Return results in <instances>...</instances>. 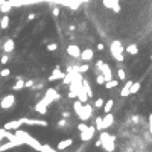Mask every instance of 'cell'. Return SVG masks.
I'll return each instance as SVG.
<instances>
[{"label": "cell", "instance_id": "cell-1", "mask_svg": "<svg viewBox=\"0 0 152 152\" xmlns=\"http://www.w3.org/2000/svg\"><path fill=\"white\" fill-rule=\"evenodd\" d=\"M110 52H111V56L117 61V62H123V61H125V56H123L125 47L122 46L120 41H113L111 46H110Z\"/></svg>", "mask_w": 152, "mask_h": 152}, {"label": "cell", "instance_id": "cell-2", "mask_svg": "<svg viewBox=\"0 0 152 152\" xmlns=\"http://www.w3.org/2000/svg\"><path fill=\"white\" fill-rule=\"evenodd\" d=\"M99 140L102 141V146H103L105 151H108V152H113V151H114V148H116V145H114L116 137H114V136H110L108 132H105V131L102 129L101 136H99Z\"/></svg>", "mask_w": 152, "mask_h": 152}, {"label": "cell", "instance_id": "cell-3", "mask_svg": "<svg viewBox=\"0 0 152 152\" xmlns=\"http://www.w3.org/2000/svg\"><path fill=\"white\" fill-rule=\"evenodd\" d=\"M91 114H93V106L88 105V103H84L81 111H79V114H78V117L81 119L82 122H87L88 119L91 117Z\"/></svg>", "mask_w": 152, "mask_h": 152}, {"label": "cell", "instance_id": "cell-4", "mask_svg": "<svg viewBox=\"0 0 152 152\" xmlns=\"http://www.w3.org/2000/svg\"><path fill=\"white\" fill-rule=\"evenodd\" d=\"M15 103V96L14 94H6L2 97V101H0V108L2 110H9L12 108Z\"/></svg>", "mask_w": 152, "mask_h": 152}, {"label": "cell", "instance_id": "cell-5", "mask_svg": "<svg viewBox=\"0 0 152 152\" xmlns=\"http://www.w3.org/2000/svg\"><path fill=\"white\" fill-rule=\"evenodd\" d=\"M102 3H103L105 8L113 9L114 14H119L120 12V0H102Z\"/></svg>", "mask_w": 152, "mask_h": 152}, {"label": "cell", "instance_id": "cell-6", "mask_svg": "<svg viewBox=\"0 0 152 152\" xmlns=\"http://www.w3.org/2000/svg\"><path fill=\"white\" fill-rule=\"evenodd\" d=\"M23 125H31V126H47V122L46 120H38V119H28V117H23L21 119Z\"/></svg>", "mask_w": 152, "mask_h": 152}, {"label": "cell", "instance_id": "cell-7", "mask_svg": "<svg viewBox=\"0 0 152 152\" xmlns=\"http://www.w3.org/2000/svg\"><path fill=\"white\" fill-rule=\"evenodd\" d=\"M94 131H96V126H88L85 131H81V136H79V137H81V140L82 141H90L91 138H93V136H94Z\"/></svg>", "mask_w": 152, "mask_h": 152}, {"label": "cell", "instance_id": "cell-8", "mask_svg": "<svg viewBox=\"0 0 152 152\" xmlns=\"http://www.w3.org/2000/svg\"><path fill=\"white\" fill-rule=\"evenodd\" d=\"M21 125H23V122H21V119H19V120H9V122H6L5 123V129H8V131H15V129H19V128H21Z\"/></svg>", "mask_w": 152, "mask_h": 152}, {"label": "cell", "instance_id": "cell-9", "mask_svg": "<svg viewBox=\"0 0 152 152\" xmlns=\"http://www.w3.org/2000/svg\"><path fill=\"white\" fill-rule=\"evenodd\" d=\"M64 76H66V73H62V71H61V67H59V66H56L55 69H53L52 75L49 76V81H50V82H53V81H58V79H62Z\"/></svg>", "mask_w": 152, "mask_h": 152}, {"label": "cell", "instance_id": "cell-10", "mask_svg": "<svg viewBox=\"0 0 152 152\" xmlns=\"http://www.w3.org/2000/svg\"><path fill=\"white\" fill-rule=\"evenodd\" d=\"M81 49H79V46H76V44H70V46L67 47V53L71 56V58H81Z\"/></svg>", "mask_w": 152, "mask_h": 152}, {"label": "cell", "instance_id": "cell-11", "mask_svg": "<svg viewBox=\"0 0 152 152\" xmlns=\"http://www.w3.org/2000/svg\"><path fill=\"white\" fill-rule=\"evenodd\" d=\"M99 71H101V73L105 76V82L106 81H110V79H113V73H111V67L108 66V64H105V62H103V64H102V67L99 69Z\"/></svg>", "mask_w": 152, "mask_h": 152}, {"label": "cell", "instance_id": "cell-12", "mask_svg": "<svg viewBox=\"0 0 152 152\" xmlns=\"http://www.w3.org/2000/svg\"><path fill=\"white\" fill-rule=\"evenodd\" d=\"M93 56H94L93 49H84V50L81 52V59H82L84 62H90V61H93Z\"/></svg>", "mask_w": 152, "mask_h": 152}, {"label": "cell", "instance_id": "cell-13", "mask_svg": "<svg viewBox=\"0 0 152 152\" xmlns=\"http://www.w3.org/2000/svg\"><path fill=\"white\" fill-rule=\"evenodd\" d=\"M102 120H103V128L106 129V128H110L111 125L114 123V116L111 114V111L105 113V117H102Z\"/></svg>", "mask_w": 152, "mask_h": 152}, {"label": "cell", "instance_id": "cell-14", "mask_svg": "<svg viewBox=\"0 0 152 152\" xmlns=\"http://www.w3.org/2000/svg\"><path fill=\"white\" fill-rule=\"evenodd\" d=\"M73 145V138H66V140H61L58 145H56V151H64L69 146Z\"/></svg>", "mask_w": 152, "mask_h": 152}, {"label": "cell", "instance_id": "cell-15", "mask_svg": "<svg viewBox=\"0 0 152 152\" xmlns=\"http://www.w3.org/2000/svg\"><path fill=\"white\" fill-rule=\"evenodd\" d=\"M14 49H15V43H14V40H12V38L6 40L5 44H3V50H5V53H11V52H14Z\"/></svg>", "mask_w": 152, "mask_h": 152}, {"label": "cell", "instance_id": "cell-16", "mask_svg": "<svg viewBox=\"0 0 152 152\" xmlns=\"http://www.w3.org/2000/svg\"><path fill=\"white\" fill-rule=\"evenodd\" d=\"M131 85H132V81H126L122 88V91H120V96L122 97H128L131 94Z\"/></svg>", "mask_w": 152, "mask_h": 152}, {"label": "cell", "instance_id": "cell-17", "mask_svg": "<svg viewBox=\"0 0 152 152\" xmlns=\"http://www.w3.org/2000/svg\"><path fill=\"white\" fill-rule=\"evenodd\" d=\"M12 0H5V2L0 5V12H3V14H8L11 11V8H12Z\"/></svg>", "mask_w": 152, "mask_h": 152}, {"label": "cell", "instance_id": "cell-18", "mask_svg": "<svg viewBox=\"0 0 152 152\" xmlns=\"http://www.w3.org/2000/svg\"><path fill=\"white\" fill-rule=\"evenodd\" d=\"M23 88H24V79L21 76H17V82H15V85H12V90L19 91V90H23Z\"/></svg>", "mask_w": 152, "mask_h": 152}, {"label": "cell", "instance_id": "cell-19", "mask_svg": "<svg viewBox=\"0 0 152 152\" xmlns=\"http://www.w3.org/2000/svg\"><path fill=\"white\" fill-rule=\"evenodd\" d=\"M73 78H75V71H67L66 76L62 78V84H64V85H69L71 81H73Z\"/></svg>", "mask_w": 152, "mask_h": 152}, {"label": "cell", "instance_id": "cell-20", "mask_svg": "<svg viewBox=\"0 0 152 152\" xmlns=\"http://www.w3.org/2000/svg\"><path fill=\"white\" fill-rule=\"evenodd\" d=\"M8 26H9V15L5 14L2 19H0V28H2V29H8Z\"/></svg>", "mask_w": 152, "mask_h": 152}, {"label": "cell", "instance_id": "cell-21", "mask_svg": "<svg viewBox=\"0 0 152 152\" xmlns=\"http://www.w3.org/2000/svg\"><path fill=\"white\" fill-rule=\"evenodd\" d=\"M35 111L40 113V114H46V113H47V106H46V105H44V103L40 101L37 105H35Z\"/></svg>", "mask_w": 152, "mask_h": 152}, {"label": "cell", "instance_id": "cell-22", "mask_svg": "<svg viewBox=\"0 0 152 152\" xmlns=\"http://www.w3.org/2000/svg\"><path fill=\"white\" fill-rule=\"evenodd\" d=\"M113 106H114V101H113V99H110V101H106V102L103 103L102 110H103V113H110V111L113 110Z\"/></svg>", "mask_w": 152, "mask_h": 152}, {"label": "cell", "instance_id": "cell-23", "mask_svg": "<svg viewBox=\"0 0 152 152\" xmlns=\"http://www.w3.org/2000/svg\"><path fill=\"white\" fill-rule=\"evenodd\" d=\"M125 52H128L129 55H137L138 53V47H137V44H129V46L125 49Z\"/></svg>", "mask_w": 152, "mask_h": 152}, {"label": "cell", "instance_id": "cell-24", "mask_svg": "<svg viewBox=\"0 0 152 152\" xmlns=\"http://www.w3.org/2000/svg\"><path fill=\"white\" fill-rule=\"evenodd\" d=\"M103 85H105V88H108V90H110V88H116V87H117L119 81H116V79H110V81H106Z\"/></svg>", "mask_w": 152, "mask_h": 152}, {"label": "cell", "instance_id": "cell-25", "mask_svg": "<svg viewBox=\"0 0 152 152\" xmlns=\"http://www.w3.org/2000/svg\"><path fill=\"white\" fill-rule=\"evenodd\" d=\"M82 105H84V103H82L81 101H75V102H73V111H75V114H76V116L79 114V111H81Z\"/></svg>", "mask_w": 152, "mask_h": 152}, {"label": "cell", "instance_id": "cell-26", "mask_svg": "<svg viewBox=\"0 0 152 152\" xmlns=\"http://www.w3.org/2000/svg\"><path fill=\"white\" fill-rule=\"evenodd\" d=\"M94 126L97 128V131L105 129V128H103V120H102V117H97V119L94 120Z\"/></svg>", "mask_w": 152, "mask_h": 152}, {"label": "cell", "instance_id": "cell-27", "mask_svg": "<svg viewBox=\"0 0 152 152\" xmlns=\"http://www.w3.org/2000/svg\"><path fill=\"white\" fill-rule=\"evenodd\" d=\"M140 87H141V84H140V82H132V85H131V94H136V93H138Z\"/></svg>", "mask_w": 152, "mask_h": 152}, {"label": "cell", "instance_id": "cell-28", "mask_svg": "<svg viewBox=\"0 0 152 152\" xmlns=\"http://www.w3.org/2000/svg\"><path fill=\"white\" fill-rule=\"evenodd\" d=\"M88 69H90V67H88V62H84V64L82 66H78V73H85V71H88Z\"/></svg>", "mask_w": 152, "mask_h": 152}, {"label": "cell", "instance_id": "cell-29", "mask_svg": "<svg viewBox=\"0 0 152 152\" xmlns=\"http://www.w3.org/2000/svg\"><path fill=\"white\" fill-rule=\"evenodd\" d=\"M38 151H40V152H55L56 149H53V148H50L49 145H41Z\"/></svg>", "mask_w": 152, "mask_h": 152}, {"label": "cell", "instance_id": "cell-30", "mask_svg": "<svg viewBox=\"0 0 152 152\" xmlns=\"http://www.w3.org/2000/svg\"><path fill=\"white\" fill-rule=\"evenodd\" d=\"M96 82L99 84V85H103V84H105V76L101 73V71H99V73L96 75Z\"/></svg>", "mask_w": 152, "mask_h": 152}, {"label": "cell", "instance_id": "cell-31", "mask_svg": "<svg viewBox=\"0 0 152 152\" xmlns=\"http://www.w3.org/2000/svg\"><path fill=\"white\" fill-rule=\"evenodd\" d=\"M15 145H14V143L12 141H8V143H5V145H2V148H0V152H2V151H8V149H12Z\"/></svg>", "mask_w": 152, "mask_h": 152}, {"label": "cell", "instance_id": "cell-32", "mask_svg": "<svg viewBox=\"0 0 152 152\" xmlns=\"http://www.w3.org/2000/svg\"><path fill=\"white\" fill-rule=\"evenodd\" d=\"M117 78L120 79V81H125V79H126V73H125L123 69H119V70H117Z\"/></svg>", "mask_w": 152, "mask_h": 152}, {"label": "cell", "instance_id": "cell-33", "mask_svg": "<svg viewBox=\"0 0 152 152\" xmlns=\"http://www.w3.org/2000/svg\"><path fill=\"white\" fill-rule=\"evenodd\" d=\"M103 103H105V101H103V99H101V97H97V99L94 101V106H96V108H102Z\"/></svg>", "mask_w": 152, "mask_h": 152}, {"label": "cell", "instance_id": "cell-34", "mask_svg": "<svg viewBox=\"0 0 152 152\" xmlns=\"http://www.w3.org/2000/svg\"><path fill=\"white\" fill-rule=\"evenodd\" d=\"M49 52H55L56 49H58V44L56 43H50V44H47V47H46Z\"/></svg>", "mask_w": 152, "mask_h": 152}, {"label": "cell", "instance_id": "cell-35", "mask_svg": "<svg viewBox=\"0 0 152 152\" xmlns=\"http://www.w3.org/2000/svg\"><path fill=\"white\" fill-rule=\"evenodd\" d=\"M9 73H11L9 69H3L2 71H0V76H2V78H6V76H9Z\"/></svg>", "mask_w": 152, "mask_h": 152}, {"label": "cell", "instance_id": "cell-36", "mask_svg": "<svg viewBox=\"0 0 152 152\" xmlns=\"http://www.w3.org/2000/svg\"><path fill=\"white\" fill-rule=\"evenodd\" d=\"M87 128H88V125H87V123H84V122H81V123L78 125V129H79V132H81V131H85Z\"/></svg>", "mask_w": 152, "mask_h": 152}, {"label": "cell", "instance_id": "cell-37", "mask_svg": "<svg viewBox=\"0 0 152 152\" xmlns=\"http://www.w3.org/2000/svg\"><path fill=\"white\" fill-rule=\"evenodd\" d=\"M8 61H9V56H8V53H5V55L0 58V62H2V64H8Z\"/></svg>", "mask_w": 152, "mask_h": 152}, {"label": "cell", "instance_id": "cell-38", "mask_svg": "<svg viewBox=\"0 0 152 152\" xmlns=\"http://www.w3.org/2000/svg\"><path fill=\"white\" fill-rule=\"evenodd\" d=\"M34 87V81L29 79V81H24V88H32Z\"/></svg>", "mask_w": 152, "mask_h": 152}, {"label": "cell", "instance_id": "cell-39", "mask_svg": "<svg viewBox=\"0 0 152 152\" xmlns=\"http://www.w3.org/2000/svg\"><path fill=\"white\" fill-rule=\"evenodd\" d=\"M66 125H67V120H66V119H61V120L58 122V126H59V128H64Z\"/></svg>", "mask_w": 152, "mask_h": 152}, {"label": "cell", "instance_id": "cell-40", "mask_svg": "<svg viewBox=\"0 0 152 152\" xmlns=\"http://www.w3.org/2000/svg\"><path fill=\"white\" fill-rule=\"evenodd\" d=\"M5 134H6V129L2 128V129H0V141H2V138H5Z\"/></svg>", "mask_w": 152, "mask_h": 152}, {"label": "cell", "instance_id": "cell-41", "mask_svg": "<svg viewBox=\"0 0 152 152\" xmlns=\"http://www.w3.org/2000/svg\"><path fill=\"white\" fill-rule=\"evenodd\" d=\"M67 97H70V99H75V97H76V93L70 90V91H69V94H67Z\"/></svg>", "mask_w": 152, "mask_h": 152}, {"label": "cell", "instance_id": "cell-42", "mask_svg": "<svg viewBox=\"0 0 152 152\" xmlns=\"http://www.w3.org/2000/svg\"><path fill=\"white\" fill-rule=\"evenodd\" d=\"M59 12H61V11H59V8H53V11H52V14L55 15V17H56V15H59Z\"/></svg>", "mask_w": 152, "mask_h": 152}, {"label": "cell", "instance_id": "cell-43", "mask_svg": "<svg viewBox=\"0 0 152 152\" xmlns=\"http://www.w3.org/2000/svg\"><path fill=\"white\" fill-rule=\"evenodd\" d=\"M149 132L152 134V114H149Z\"/></svg>", "mask_w": 152, "mask_h": 152}, {"label": "cell", "instance_id": "cell-44", "mask_svg": "<svg viewBox=\"0 0 152 152\" xmlns=\"http://www.w3.org/2000/svg\"><path fill=\"white\" fill-rule=\"evenodd\" d=\"M102 64H103V61H102V59H97V62H96V67H97V69H101V67H102Z\"/></svg>", "mask_w": 152, "mask_h": 152}, {"label": "cell", "instance_id": "cell-45", "mask_svg": "<svg viewBox=\"0 0 152 152\" xmlns=\"http://www.w3.org/2000/svg\"><path fill=\"white\" fill-rule=\"evenodd\" d=\"M103 49H105V46H103L102 43H99V44H97V50H99V52H102Z\"/></svg>", "mask_w": 152, "mask_h": 152}, {"label": "cell", "instance_id": "cell-46", "mask_svg": "<svg viewBox=\"0 0 152 152\" xmlns=\"http://www.w3.org/2000/svg\"><path fill=\"white\" fill-rule=\"evenodd\" d=\"M34 19H35V14H34V12H31V14L28 15V20L31 21V20H34Z\"/></svg>", "mask_w": 152, "mask_h": 152}, {"label": "cell", "instance_id": "cell-47", "mask_svg": "<svg viewBox=\"0 0 152 152\" xmlns=\"http://www.w3.org/2000/svg\"><path fill=\"white\" fill-rule=\"evenodd\" d=\"M62 116H64V117L67 119V117H69V116H70V113H69V111H64V114H62Z\"/></svg>", "mask_w": 152, "mask_h": 152}, {"label": "cell", "instance_id": "cell-48", "mask_svg": "<svg viewBox=\"0 0 152 152\" xmlns=\"http://www.w3.org/2000/svg\"><path fill=\"white\" fill-rule=\"evenodd\" d=\"M3 2H5V0H0V5H2V3H3Z\"/></svg>", "mask_w": 152, "mask_h": 152}, {"label": "cell", "instance_id": "cell-49", "mask_svg": "<svg viewBox=\"0 0 152 152\" xmlns=\"http://www.w3.org/2000/svg\"><path fill=\"white\" fill-rule=\"evenodd\" d=\"M151 59H152V55H151Z\"/></svg>", "mask_w": 152, "mask_h": 152}, {"label": "cell", "instance_id": "cell-50", "mask_svg": "<svg viewBox=\"0 0 152 152\" xmlns=\"http://www.w3.org/2000/svg\"><path fill=\"white\" fill-rule=\"evenodd\" d=\"M0 31H2V28H0Z\"/></svg>", "mask_w": 152, "mask_h": 152}, {"label": "cell", "instance_id": "cell-51", "mask_svg": "<svg viewBox=\"0 0 152 152\" xmlns=\"http://www.w3.org/2000/svg\"><path fill=\"white\" fill-rule=\"evenodd\" d=\"M0 78H2V76H0Z\"/></svg>", "mask_w": 152, "mask_h": 152}]
</instances>
